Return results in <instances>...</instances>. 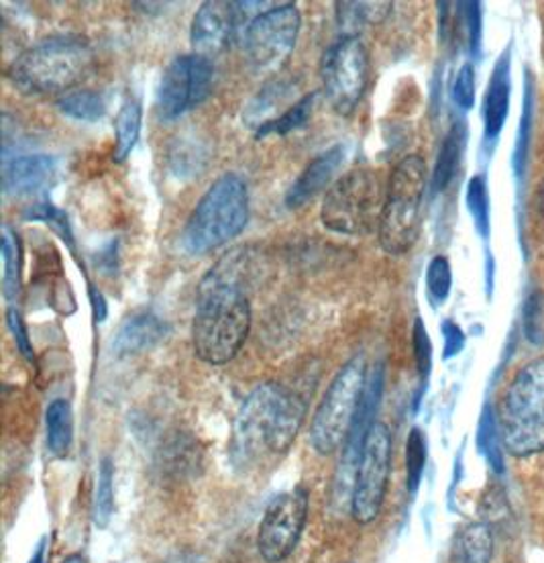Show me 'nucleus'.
<instances>
[{"instance_id":"1","label":"nucleus","mask_w":544,"mask_h":563,"mask_svg":"<svg viewBox=\"0 0 544 563\" xmlns=\"http://www.w3.org/2000/svg\"><path fill=\"white\" fill-rule=\"evenodd\" d=\"M247 266L249 257L235 250L224 255L200 284L192 345L204 364H229L247 341L252 329V305L245 292Z\"/></svg>"},{"instance_id":"2","label":"nucleus","mask_w":544,"mask_h":563,"mask_svg":"<svg viewBox=\"0 0 544 563\" xmlns=\"http://www.w3.org/2000/svg\"><path fill=\"white\" fill-rule=\"evenodd\" d=\"M304 415V400L286 386L276 382L257 386L238 412L237 450L243 455L286 453L300 433Z\"/></svg>"},{"instance_id":"3","label":"nucleus","mask_w":544,"mask_h":563,"mask_svg":"<svg viewBox=\"0 0 544 563\" xmlns=\"http://www.w3.org/2000/svg\"><path fill=\"white\" fill-rule=\"evenodd\" d=\"M95 52L90 43L74 35H59L35 43L14 57L9 78L23 95L70 92L92 68Z\"/></svg>"},{"instance_id":"4","label":"nucleus","mask_w":544,"mask_h":563,"mask_svg":"<svg viewBox=\"0 0 544 563\" xmlns=\"http://www.w3.org/2000/svg\"><path fill=\"white\" fill-rule=\"evenodd\" d=\"M249 223V190L237 174L212 183L190 214L181 245L188 254L204 255L235 240Z\"/></svg>"},{"instance_id":"5","label":"nucleus","mask_w":544,"mask_h":563,"mask_svg":"<svg viewBox=\"0 0 544 563\" xmlns=\"http://www.w3.org/2000/svg\"><path fill=\"white\" fill-rule=\"evenodd\" d=\"M500 435L514 457L544 451V357L522 367L503 396Z\"/></svg>"},{"instance_id":"6","label":"nucleus","mask_w":544,"mask_h":563,"mask_svg":"<svg viewBox=\"0 0 544 563\" xmlns=\"http://www.w3.org/2000/svg\"><path fill=\"white\" fill-rule=\"evenodd\" d=\"M424 190V159L420 155H406L391 172L388 195L379 219V243L386 254L402 255L414 245L419 238Z\"/></svg>"},{"instance_id":"7","label":"nucleus","mask_w":544,"mask_h":563,"mask_svg":"<svg viewBox=\"0 0 544 563\" xmlns=\"http://www.w3.org/2000/svg\"><path fill=\"white\" fill-rule=\"evenodd\" d=\"M384 190L376 172L355 168L341 176L322 202V225L333 233L362 238L379 227Z\"/></svg>"},{"instance_id":"8","label":"nucleus","mask_w":544,"mask_h":563,"mask_svg":"<svg viewBox=\"0 0 544 563\" xmlns=\"http://www.w3.org/2000/svg\"><path fill=\"white\" fill-rule=\"evenodd\" d=\"M365 384V357L355 355L338 369L314 412L310 427V445L319 455H333L345 445L362 405Z\"/></svg>"},{"instance_id":"9","label":"nucleus","mask_w":544,"mask_h":563,"mask_svg":"<svg viewBox=\"0 0 544 563\" xmlns=\"http://www.w3.org/2000/svg\"><path fill=\"white\" fill-rule=\"evenodd\" d=\"M390 470V429L384 422H374L363 443L362 460L351 493V515L359 525H369L381 515Z\"/></svg>"},{"instance_id":"10","label":"nucleus","mask_w":544,"mask_h":563,"mask_svg":"<svg viewBox=\"0 0 544 563\" xmlns=\"http://www.w3.org/2000/svg\"><path fill=\"white\" fill-rule=\"evenodd\" d=\"M322 88L336 113L351 114L369 82V54L362 40L345 35L333 43L321 64Z\"/></svg>"},{"instance_id":"11","label":"nucleus","mask_w":544,"mask_h":563,"mask_svg":"<svg viewBox=\"0 0 544 563\" xmlns=\"http://www.w3.org/2000/svg\"><path fill=\"white\" fill-rule=\"evenodd\" d=\"M302 16L296 4H281L255 14L245 33V49L253 70L274 74L292 56Z\"/></svg>"},{"instance_id":"12","label":"nucleus","mask_w":544,"mask_h":563,"mask_svg":"<svg viewBox=\"0 0 544 563\" xmlns=\"http://www.w3.org/2000/svg\"><path fill=\"white\" fill-rule=\"evenodd\" d=\"M214 82V66L209 57L190 54L169 64L157 88V114L174 121L209 99Z\"/></svg>"},{"instance_id":"13","label":"nucleus","mask_w":544,"mask_h":563,"mask_svg":"<svg viewBox=\"0 0 544 563\" xmlns=\"http://www.w3.org/2000/svg\"><path fill=\"white\" fill-rule=\"evenodd\" d=\"M308 507L304 488L279 494L269 503L257 533V550L267 563L286 562L292 555L307 527Z\"/></svg>"},{"instance_id":"14","label":"nucleus","mask_w":544,"mask_h":563,"mask_svg":"<svg viewBox=\"0 0 544 563\" xmlns=\"http://www.w3.org/2000/svg\"><path fill=\"white\" fill-rule=\"evenodd\" d=\"M235 7V2L210 0L198 9L190 29V42L198 56L209 57L223 52L237 25Z\"/></svg>"},{"instance_id":"15","label":"nucleus","mask_w":544,"mask_h":563,"mask_svg":"<svg viewBox=\"0 0 544 563\" xmlns=\"http://www.w3.org/2000/svg\"><path fill=\"white\" fill-rule=\"evenodd\" d=\"M56 159L49 155H19L2 162V192L7 197H29L49 188L56 180Z\"/></svg>"},{"instance_id":"16","label":"nucleus","mask_w":544,"mask_h":563,"mask_svg":"<svg viewBox=\"0 0 544 563\" xmlns=\"http://www.w3.org/2000/svg\"><path fill=\"white\" fill-rule=\"evenodd\" d=\"M343 162H345L343 145H335L319 157H314L304 172L298 176V180L290 186V190L286 195V207L292 211L300 209L307 205L308 200L321 195L322 190L333 183Z\"/></svg>"},{"instance_id":"17","label":"nucleus","mask_w":544,"mask_h":563,"mask_svg":"<svg viewBox=\"0 0 544 563\" xmlns=\"http://www.w3.org/2000/svg\"><path fill=\"white\" fill-rule=\"evenodd\" d=\"M168 324L152 312L133 314L121 324L116 338L112 341V352L119 357L149 352L168 338Z\"/></svg>"},{"instance_id":"18","label":"nucleus","mask_w":544,"mask_h":563,"mask_svg":"<svg viewBox=\"0 0 544 563\" xmlns=\"http://www.w3.org/2000/svg\"><path fill=\"white\" fill-rule=\"evenodd\" d=\"M510 104V62L503 56L489 82L488 97H486V137L496 140L502 131Z\"/></svg>"},{"instance_id":"19","label":"nucleus","mask_w":544,"mask_h":563,"mask_svg":"<svg viewBox=\"0 0 544 563\" xmlns=\"http://www.w3.org/2000/svg\"><path fill=\"white\" fill-rule=\"evenodd\" d=\"M493 536L486 522H471L460 531L455 541V562L491 563Z\"/></svg>"},{"instance_id":"20","label":"nucleus","mask_w":544,"mask_h":563,"mask_svg":"<svg viewBox=\"0 0 544 563\" xmlns=\"http://www.w3.org/2000/svg\"><path fill=\"white\" fill-rule=\"evenodd\" d=\"M47 427V448L56 457H66L74 437V415L68 400L57 398L45 412Z\"/></svg>"},{"instance_id":"21","label":"nucleus","mask_w":544,"mask_h":563,"mask_svg":"<svg viewBox=\"0 0 544 563\" xmlns=\"http://www.w3.org/2000/svg\"><path fill=\"white\" fill-rule=\"evenodd\" d=\"M141 102L137 99H126L121 111L114 119V133H116V145H114V162H125L131 152L135 150L141 133Z\"/></svg>"},{"instance_id":"22","label":"nucleus","mask_w":544,"mask_h":563,"mask_svg":"<svg viewBox=\"0 0 544 563\" xmlns=\"http://www.w3.org/2000/svg\"><path fill=\"white\" fill-rule=\"evenodd\" d=\"M317 100H319V92H310L307 97L296 100L286 113L279 114L276 119H269L266 125L257 129L255 137L264 140L267 135H288L298 129L307 128L314 113Z\"/></svg>"},{"instance_id":"23","label":"nucleus","mask_w":544,"mask_h":563,"mask_svg":"<svg viewBox=\"0 0 544 563\" xmlns=\"http://www.w3.org/2000/svg\"><path fill=\"white\" fill-rule=\"evenodd\" d=\"M59 113L70 117L74 121L95 123L107 113V100L97 90H70L57 99Z\"/></svg>"},{"instance_id":"24","label":"nucleus","mask_w":544,"mask_h":563,"mask_svg":"<svg viewBox=\"0 0 544 563\" xmlns=\"http://www.w3.org/2000/svg\"><path fill=\"white\" fill-rule=\"evenodd\" d=\"M2 292L9 302L21 292V243L9 225H2Z\"/></svg>"},{"instance_id":"25","label":"nucleus","mask_w":544,"mask_h":563,"mask_svg":"<svg viewBox=\"0 0 544 563\" xmlns=\"http://www.w3.org/2000/svg\"><path fill=\"white\" fill-rule=\"evenodd\" d=\"M460 154H463V135L459 128L451 129L447 140L443 141L441 154L436 159L433 172V190L443 192L448 184L453 183L457 169H459Z\"/></svg>"},{"instance_id":"26","label":"nucleus","mask_w":544,"mask_h":563,"mask_svg":"<svg viewBox=\"0 0 544 563\" xmlns=\"http://www.w3.org/2000/svg\"><path fill=\"white\" fill-rule=\"evenodd\" d=\"M500 445L503 443L496 412L491 407H486L477 429V448L484 453V457L488 460V464L496 474H503V455Z\"/></svg>"},{"instance_id":"27","label":"nucleus","mask_w":544,"mask_h":563,"mask_svg":"<svg viewBox=\"0 0 544 563\" xmlns=\"http://www.w3.org/2000/svg\"><path fill=\"white\" fill-rule=\"evenodd\" d=\"M97 493H95V505H92V521L98 529H104L112 519L114 512V465L111 457H104L98 470Z\"/></svg>"},{"instance_id":"28","label":"nucleus","mask_w":544,"mask_h":563,"mask_svg":"<svg viewBox=\"0 0 544 563\" xmlns=\"http://www.w3.org/2000/svg\"><path fill=\"white\" fill-rule=\"evenodd\" d=\"M391 11V2H336L341 25H377Z\"/></svg>"},{"instance_id":"29","label":"nucleus","mask_w":544,"mask_h":563,"mask_svg":"<svg viewBox=\"0 0 544 563\" xmlns=\"http://www.w3.org/2000/svg\"><path fill=\"white\" fill-rule=\"evenodd\" d=\"M426 437L420 429H412L406 441V486L410 494L417 493L426 467Z\"/></svg>"},{"instance_id":"30","label":"nucleus","mask_w":544,"mask_h":563,"mask_svg":"<svg viewBox=\"0 0 544 563\" xmlns=\"http://www.w3.org/2000/svg\"><path fill=\"white\" fill-rule=\"evenodd\" d=\"M290 92V86L281 85V82H274V85H267L255 99L247 104V111L243 113V119L259 129L264 123H267V114L271 113L276 107H278L281 100L288 97Z\"/></svg>"},{"instance_id":"31","label":"nucleus","mask_w":544,"mask_h":563,"mask_svg":"<svg viewBox=\"0 0 544 563\" xmlns=\"http://www.w3.org/2000/svg\"><path fill=\"white\" fill-rule=\"evenodd\" d=\"M467 207L474 214L475 227L481 238L489 235V197L484 176H475L467 186Z\"/></svg>"},{"instance_id":"32","label":"nucleus","mask_w":544,"mask_h":563,"mask_svg":"<svg viewBox=\"0 0 544 563\" xmlns=\"http://www.w3.org/2000/svg\"><path fill=\"white\" fill-rule=\"evenodd\" d=\"M453 286V274H451V264L447 257L436 255L426 269V290L434 305H443L451 295Z\"/></svg>"},{"instance_id":"33","label":"nucleus","mask_w":544,"mask_h":563,"mask_svg":"<svg viewBox=\"0 0 544 563\" xmlns=\"http://www.w3.org/2000/svg\"><path fill=\"white\" fill-rule=\"evenodd\" d=\"M25 219H27V221H43V223L54 227V231H56L57 235L66 241L71 250H74V240H71L68 217H66V212L56 209L52 202H37V205H33V207H29L27 211H25Z\"/></svg>"},{"instance_id":"34","label":"nucleus","mask_w":544,"mask_h":563,"mask_svg":"<svg viewBox=\"0 0 544 563\" xmlns=\"http://www.w3.org/2000/svg\"><path fill=\"white\" fill-rule=\"evenodd\" d=\"M524 335L526 339L541 345L544 341V295L543 292H532L529 296V302L524 307Z\"/></svg>"},{"instance_id":"35","label":"nucleus","mask_w":544,"mask_h":563,"mask_svg":"<svg viewBox=\"0 0 544 563\" xmlns=\"http://www.w3.org/2000/svg\"><path fill=\"white\" fill-rule=\"evenodd\" d=\"M412 345H414V360H417L420 378L426 380L431 374V366H433V343L426 333V327L420 319H417V323H414Z\"/></svg>"},{"instance_id":"36","label":"nucleus","mask_w":544,"mask_h":563,"mask_svg":"<svg viewBox=\"0 0 544 563\" xmlns=\"http://www.w3.org/2000/svg\"><path fill=\"white\" fill-rule=\"evenodd\" d=\"M453 99L459 104L460 109L469 111L475 102V70L471 64H465L460 68L455 85H453Z\"/></svg>"},{"instance_id":"37","label":"nucleus","mask_w":544,"mask_h":563,"mask_svg":"<svg viewBox=\"0 0 544 563\" xmlns=\"http://www.w3.org/2000/svg\"><path fill=\"white\" fill-rule=\"evenodd\" d=\"M7 323H9V329H11V333H13L16 350L23 353V357H27L29 362H33V347H31V341H29L25 323H23V319H21V312L11 307L9 312H7Z\"/></svg>"},{"instance_id":"38","label":"nucleus","mask_w":544,"mask_h":563,"mask_svg":"<svg viewBox=\"0 0 544 563\" xmlns=\"http://www.w3.org/2000/svg\"><path fill=\"white\" fill-rule=\"evenodd\" d=\"M441 331H443V339H445V352H443V357L445 360H451V357H455V355H459L463 352V347H465V333H463V329H460L459 324L455 323V321H445V323L441 324Z\"/></svg>"},{"instance_id":"39","label":"nucleus","mask_w":544,"mask_h":563,"mask_svg":"<svg viewBox=\"0 0 544 563\" xmlns=\"http://www.w3.org/2000/svg\"><path fill=\"white\" fill-rule=\"evenodd\" d=\"M460 7H463V16H465L467 31H469L471 52H477V45H479V2H460Z\"/></svg>"},{"instance_id":"40","label":"nucleus","mask_w":544,"mask_h":563,"mask_svg":"<svg viewBox=\"0 0 544 563\" xmlns=\"http://www.w3.org/2000/svg\"><path fill=\"white\" fill-rule=\"evenodd\" d=\"M90 300H92V312H95V321L102 323L107 319V302L102 292H98L97 288H90Z\"/></svg>"},{"instance_id":"41","label":"nucleus","mask_w":544,"mask_h":563,"mask_svg":"<svg viewBox=\"0 0 544 563\" xmlns=\"http://www.w3.org/2000/svg\"><path fill=\"white\" fill-rule=\"evenodd\" d=\"M45 543H47V539L40 541V545H37V550H35L29 563H43V558H45Z\"/></svg>"},{"instance_id":"42","label":"nucleus","mask_w":544,"mask_h":563,"mask_svg":"<svg viewBox=\"0 0 544 563\" xmlns=\"http://www.w3.org/2000/svg\"><path fill=\"white\" fill-rule=\"evenodd\" d=\"M62 563H86V560L80 553H71V555H68Z\"/></svg>"}]
</instances>
